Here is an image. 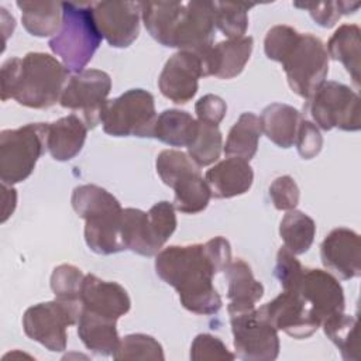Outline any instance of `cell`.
<instances>
[{
    "label": "cell",
    "instance_id": "obj_40",
    "mask_svg": "<svg viewBox=\"0 0 361 361\" xmlns=\"http://www.w3.org/2000/svg\"><path fill=\"white\" fill-rule=\"evenodd\" d=\"M303 267L296 259L295 254L290 252L288 248L281 247L276 254V264L274 274L276 279L279 281L283 290L293 292L299 283V279L302 276Z\"/></svg>",
    "mask_w": 361,
    "mask_h": 361
},
{
    "label": "cell",
    "instance_id": "obj_38",
    "mask_svg": "<svg viewBox=\"0 0 361 361\" xmlns=\"http://www.w3.org/2000/svg\"><path fill=\"white\" fill-rule=\"evenodd\" d=\"M293 6L307 10L313 21L324 28L333 27L341 16L353 14L360 8V3L354 1H295Z\"/></svg>",
    "mask_w": 361,
    "mask_h": 361
},
{
    "label": "cell",
    "instance_id": "obj_28",
    "mask_svg": "<svg viewBox=\"0 0 361 361\" xmlns=\"http://www.w3.org/2000/svg\"><path fill=\"white\" fill-rule=\"evenodd\" d=\"M24 28L35 37L56 35L62 24L59 1H17Z\"/></svg>",
    "mask_w": 361,
    "mask_h": 361
},
{
    "label": "cell",
    "instance_id": "obj_12",
    "mask_svg": "<svg viewBox=\"0 0 361 361\" xmlns=\"http://www.w3.org/2000/svg\"><path fill=\"white\" fill-rule=\"evenodd\" d=\"M111 90V78L104 71L85 69L75 73L66 83L59 103L65 109L79 111L87 128L102 121V113Z\"/></svg>",
    "mask_w": 361,
    "mask_h": 361
},
{
    "label": "cell",
    "instance_id": "obj_30",
    "mask_svg": "<svg viewBox=\"0 0 361 361\" xmlns=\"http://www.w3.org/2000/svg\"><path fill=\"white\" fill-rule=\"evenodd\" d=\"M197 131V120L188 111L178 109L164 110L155 123L154 138L171 147H189Z\"/></svg>",
    "mask_w": 361,
    "mask_h": 361
},
{
    "label": "cell",
    "instance_id": "obj_31",
    "mask_svg": "<svg viewBox=\"0 0 361 361\" xmlns=\"http://www.w3.org/2000/svg\"><path fill=\"white\" fill-rule=\"evenodd\" d=\"M261 134L262 130L259 117L251 111L243 113L228 131L226 144L223 147L224 154L250 161L257 154Z\"/></svg>",
    "mask_w": 361,
    "mask_h": 361
},
{
    "label": "cell",
    "instance_id": "obj_14",
    "mask_svg": "<svg viewBox=\"0 0 361 361\" xmlns=\"http://www.w3.org/2000/svg\"><path fill=\"white\" fill-rule=\"evenodd\" d=\"M214 28L212 1H183L171 48L203 55L213 47Z\"/></svg>",
    "mask_w": 361,
    "mask_h": 361
},
{
    "label": "cell",
    "instance_id": "obj_39",
    "mask_svg": "<svg viewBox=\"0 0 361 361\" xmlns=\"http://www.w3.org/2000/svg\"><path fill=\"white\" fill-rule=\"evenodd\" d=\"M234 358L235 354L230 353L220 338L207 333L197 334L190 345V360L195 361H230Z\"/></svg>",
    "mask_w": 361,
    "mask_h": 361
},
{
    "label": "cell",
    "instance_id": "obj_13",
    "mask_svg": "<svg viewBox=\"0 0 361 361\" xmlns=\"http://www.w3.org/2000/svg\"><path fill=\"white\" fill-rule=\"evenodd\" d=\"M259 312L276 329L293 338H307L322 326L312 307L296 293L283 290L259 307Z\"/></svg>",
    "mask_w": 361,
    "mask_h": 361
},
{
    "label": "cell",
    "instance_id": "obj_17",
    "mask_svg": "<svg viewBox=\"0 0 361 361\" xmlns=\"http://www.w3.org/2000/svg\"><path fill=\"white\" fill-rule=\"evenodd\" d=\"M296 292L323 322L344 312V290L340 282L329 272L317 268H303Z\"/></svg>",
    "mask_w": 361,
    "mask_h": 361
},
{
    "label": "cell",
    "instance_id": "obj_29",
    "mask_svg": "<svg viewBox=\"0 0 361 361\" xmlns=\"http://www.w3.org/2000/svg\"><path fill=\"white\" fill-rule=\"evenodd\" d=\"M327 55L340 61L350 73L355 87H360V28L355 24H343L327 42Z\"/></svg>",
    "mask_w": 361,
    "mask_h": 361
},
{
    "label": "cell",
    "instance_id": "obj_22",
    "mask_svg": "<svg viewBox=\"0 0 361 361\" xmlns=\"http://www.w3.org/2000/svg\"><path fill=\"white\" fill-rule=\"evenodd\" d=\"M121 238L126 250L144 257L157 255L165 244L148 212L145 213L134 207L123 209Z\"/></svg>",
    "mask_w": 361,
    "mask_h": 361
},
{
    "label": "cell",
    "instance_id": "obj_4",
    "mask_svg": "<svg viewBox=\"0 0 361 361\" xmlns=\"http://www.w3.org/2000/svg\"><path fill=\"white\" fill-rule=\"evenodd\" d=\"M71 203L76 214L85 220V241L102 255L126 250L121 238V213L118 200L97 185H80L72 192Z\"/></svg>",
    "mask_w": 361,
    "mask_h": 361
},
{
    "label": "cell",
    "instance_id": "obj_18",
    "mask_svg": "<svg viewBox=\"0 0 361 361\" xmlns=\"http://www.w3.org/2000/svg\"><path fill=\"white\" fill-rule=\"evenodd\" d=\"M323 265L340 279H353L361 274L360 235L345 227L331 230L320 245Z\"/></svg>",
    "mask_w": 361,
    "mask_h": 361
},
{
    "label": "cell",
    "instance_id": "obj_15",
    "mask_svg": "<svg viewBox=\"0 0 361 361\" xmlns=\"http://www.w3.org/2000/svg\"><path fill=\"white\" fill-rule=\"evenodd\" d=\"M96 25L114 48L130 47L140 34V1H97L92 3Z\"/></svg>",
    "mask_w": 361,
    "mask_h": 361
},
{
    "label": "cell",
    "instance_id": "obj_26",
    "mask_svg": "<svg viewBox=\"0 0 361 361\" xmlns=\"http://www.w3.org/2000/svg\"><path fill=\"white\" fill-rule=\"evenodd\" d=\"M300 120V113L285 103L267 106L259 117L262 133L281 148H289L295 144Z\"/></svg>",
    "mask_w": 361,
    "mask_h": 361
},
{
    "label": "cell",
    "instance_id": "obj_33",
    "mask_svg": "<svg viewBox=\"0 0 361 361\" xmlns=\"http://www.w3.org/2000/svg\"><path fill=\"white\" fill-rule=\"evenodd\" d=\"M324 334L336 344L340 354L347 361H358V323L357 319L341 313H336L322 322Z\"/></svg>",
    "mask_w": 361,
    "mask_h": 361
},
{
    "label": "cell",
    "instance_id": "obj_20",
    "mask_svg": "<svg viewBox=\"0 0 361 361\" xmlns=\"http://www.w3.org/2000/svg\"><path fill=\"white\" fill-rule=\"evenodd\" d=\"M80 303L82 309L114 320H118L131 307L130 296L120 283L103 281L93 274L85 275Z\"/></svg>",
    "mask_w": 361,
    "mask_h": 361
},
{
    "label": "cell",
    "instance_id": "obj_36",
    "mask_svg": "<svg viewBox=\"0 0 361 361\" xmlns=\"http://www.w3.org/2000/svg\"><path fill=\"white\" fill-rule=\"evenodd\" d=\"M85 274L75 265H58L51 275V289L55 299L68 305L82 306L80 295Z\"/></svg>",
    "mask_w": 361,
    "mask_h": 361
},
{
    "label": "cell",
    "instance_id": "obj_3",
    "mask_svg": "<svg viewBox=\"0 0 361 361\" xmlns=\"http://www.w3.org/2000/svg\"><path fill=\"white\" fill-rule=\"evenodd\" d=\"M69 71L45 52H28L1 65V100L14 99L30 109H48L59 102Z\"/></svg>",
    "mask_w": 361,
    "mask_h": 361
},
{
    "label": "cell",
    "instance_id": "obj_2",
    "mask_svg": "<svg viewBox=\"0 0 361 361\" xmlns=\"http://www.w3.org/2000/svg\"><path fill=\"white\" fill-rule=\"evenodd\" d=\"M264 51L269 59L282 63L292 92L303 99L326 80L329 55L322 39L312 34H300L285 24L274 25L265 35Z\"/></svg>",
    "mask_w": 361,
    "mask_h": 361
},
{
    "label": "cell",
    "instance_id": "obj_10",
    "mask_svg": "<svg viewBox=\"0 0 361 361\" xmlns=\"http://www.w3.org/2000/svg\"><path fill=\"white\" fill-rule=\"evenodd\" d=\"M82 306L51 300L28 307L23 316L27 337L42 344L47 350L61 353L66 348V329L78 324Z\"/></svg>",
    "mask_w": 361,
    "mask_h": 361
},
{
    "label": "cell",
    "instance_id": "obj_8",
    "mask_svg": "<svg viewBox=\"0 0 361 361\" xmlns=\"http://www.w3.org/2000/svg\"><path fill=\"white\" fill-rule=\"evenodd\" d=\"M100 123L104 133L113 137H154L157 123L154 96L144 89H130L107 100Z\"/></svg>",
    "mask_w": 361,
    "mask_h": 361
},
{
    "label": "cell",
    "instance_id": "obj_7",
    "mask_svg": "<svg viewBox=\"0 0 361 361\" xmlns=\"http://www.w3.org/2000/svg\"><path fill=\"white\" fill-rule=\"evenodd\" d=\"M48 123H30L0 133V180L14 185L25 180L47 149Z\"/></svg>",
    "mask_w": 361,
    "mask_h": 361
},
{
    "label": "cell",
    "instance_id": "obj_27",
    "mask_svg": "<svg viewBox=\"0 0 361 361\" xmlns=\"http://www.w3.org/2000/svg\"><path fill=\"white\" fill-rule=\"evenodd\" d=\"M141 18L149 35L164 47L171 48L183 1H140Z\"/></svg>",
    "mask_w": 361,
    "mask_h": 361
},
{
    "label": "cell",
    "instance_id": "obj_24",
    "mask_svg": "<svg viewBox=\"0 0 361 361\" xmlns=\"http://www.w3.org/2000/svg\"><path fill=\"white\" fill-rule=\"evenodd\" d=\"M87 127L76 114H69L48 123L47 149L56 161H69L83 148Z\"/></svg>",
    "mask_w": 361,
    "mask_h": 361
},
{
    "label": "cell",
    "instance_id": "obj_11",
    "mask_svg": "<svg viewBox=\"0 0 361 361\" xmlns=\"http://www.w3.org/2000/svg\"><path fill=\"white\" fill-rule=\"evenodd\" d=\"M235 355L247 361H272L279 354L278 330L259 309L230 314Z\"/></svg>",
    "mask_w": 361,
    "mask_h": 361
},
{
    "label": "cell",
    "instance_id": "obj_5",
    "mask_svg": "<svg viewBox=\"0 0 361 361\" xmlns=\"http://www.w3.org/2000/svg\"><path fill=\"white\" fill-rule=\"evenodd\" d=\"M92 3H62V24L48 45L69 72L85 71L102 42Z\"/></svg>",
    "mask_w": 361,
    "mask_h": 361
},
{
    "label": "cell",
    "instance_id": "obj_42",
    "mask_svg": "<svg viewBox=\"0 0 361 361\" xmlns=\"http://www.w3.org/2000/svg\"><path fill=\"white\" fill-rule=\"evenodd\" d=\"M295 144L299 155L303 159H310L320 152L323 147V137L316 124H313L310 120H300Z\"/></svg>",
    "mask_w": 361,
    "mask_h": 361
},
{
    "label": "cell",
    "instance_id": "obj_35",
    "mask_svg": "<svg viewBox=\"0 0 361 361\" xmlns=\"http://www.w3.org/2000/svg\"><path fill=\"white\" fill-rule=\"evenodd\" d=\"M214 27L219 28L228 39L244 37L248 27V10L255 4L212 1Z\"/></svg>",
    "mask_w": 361,
    "mask_h": 361
},
{
    "label": "cell",
    "instance_id": "obj_37",
    "mask_svg": "<svg viewBox=\"0 0 361 361\" xmlns=\"http://www.w3.org/2000/svg\"><path fill=\"white\" fill-rule=\"evenodd\" d=\"M114 360H164L162 345L151 336L135 333L120 338Z\"/></svg>",
    "mask_w": 361,
    "mask_h": 361
},
{
    "label": "cell",
    "instance_id": "obj_41",
    "mask_svg": "<svg viewBox=\"0 0 361 361\" xmlns=\"http://www.w3.org/2000/svg\"><path fill=\"white\" fill-rule=\"evenodd\" d=\"M271 200L278 210H293L299 203V188L289 175L278 176L269 186Z\"/></svg>",
    "mask_w": 361,
    "mask_h": 361
},
{
    "label": "cell",
    "instance_id": "obj_23",
    "mask_svg": "<svg viewBox=\"0 0 361 361\" xmlns=\"http://www.w3.org/2000/svg\"><path fill=\"white\" fill-rule=\"evenodd\" d=\"M224 274L228 282V314L254 309L255 303L264 295V286L254 278L251 267L244 259L237 258L228 262V265L224 269Z\"/></svg>",
    "mask_w": 361,
    "mask_h": 361
},
{
    "label": "cell",
    "instance_id": "obj_21",
    "mask_svg": "<svg viewBox=\"0 0 361 361\" xmlns=\"http://www.w3.org/2000/svg\"><path fill=\"white\" fill-rule=\"evenodd\" d=\"M204 180L217 199H230L244 195L252 185L254 172L248 161L228 157L206 171Z\"/></svg>",
    "mask_w": 361,
    "mask_h": 361
},
{
    "label": "cell",
    "instance_id": "obj_34",
    "mask_svg": "<svg viewBox=\"0 0 361 361\" xmlns=\"http://www.w3.org/2000/svg\"><path fill=\"white\" fill-rule=\"evenodd\" d=\"M223 149V137L219 130V126L199 121L197 120V131L188 147V155L190 159L200 168L209 166L214 164L221 154Z\"/></svg>",
    "mask_w": 361,
    "mask_h": 361
},
{
    "label": "cell",
    "instance_id": "obj_9",
    "mask_svg": "<svg viewBox=\"0 0 361 361\" xmlns=\"http://www.w3.org/2000/svg\"><path fill=\"white\" fill-rule=\"evenodd\" d=\"M306 100L303 111L316 127L324 131L331 128L358 131L361 128L360 97L348 86L324 80Z\"/></svg>",
    "mask_w": 361,
    "mask_h": 361
},
{
    "label": "cell",
    "instance_id": "obj_16",
    "mask_svg": "<svg viewBox=\"0 0 361 361\" xmlns=\"http://www.w3.org/2000/svg\"><path fill=\"white\" fill-rule=\"evenodd\" d=\"M203 76L202 59L197 54L178 51L166 62L158 78L161 93L176 104H185L196 94Z\"/></svg>",
    "mask_w": 361,
    "mask_h": 361
},
{
    "label": "cell",
    "instance_id": "obj_1",
    "mask_svg": "<svg viewBox=\"0 0 361 361\" xmlns=\"http://www.w3.org/2000/svg\"><path fill=\"white\" fill-rule=\"evenodd\" d=\"M230 261V243L219 235L204 244L171 245L161 250L155 258V271L179 293L186 310L209 316L216 314L223 305L213 276L224 271Z\"/></svg>",
    "mask_w": 361,
    "mask_h": 361
},
{
    "label": "cell",
    "instance_id": "obj_43",
    "mask_svg": "<svg viewBox=\"0 0 361 361\" xmlns=\"http://www.w3.org/2000/svg\"><path fill=\"white\" fill-rule=\"evenodd\" d=\"M195 113L199 121L219 126L227 113V104L220 96L204 94L196 102Z\"/></svg>",
    "mask_w": 361,
    "mask_h": 361
},
{
    "label": "cell",
    "instance_id": "obj_32",
    "mask_svg": "<svg viewBox=\"0 0 361 361\" xmlns=\"http://www.w3.org/2000/svg\"><path fill=\"white\" fill-rule=\"evenodd\" d=\"M316 224L310 216L300 210H289L279 224L283 247L295 255L305 254L313 244Z\"/></svg>",
    "mask_w": 361,
    "mask_h": 361
},
{
    "label": "cell",
    "instance_id": "obj_6",
    "mask_svg": "<svg viewBox=\"0 0 361 361\" xmlns=\"http://www.w3.org/2000/svg\"><path fill=\"white\" fill-rule=\"evenodd\" d=\"M155 166L161 180L175 192V210L196 214L207 207L212 192L200 175L199 166L188 154L176 149H164L157 157Z\"/></svg>",
    "mask_w": 361,
    "mask_h": 361
},
{
    "label": "cell",
    "instance_id": "obj_19",
    "mask_svg": "<svg viewBox=\"0 0 361 361\" xmlns=\"http://www.w3.org/2000/svg\"><path fill=\"white\" fill-rule=\"evenodd\" d=\"M254 47L250 35L226 39L213 45L206 54L199 55L203 66V76L231 79L238 76L247 65Z\"/></svg>",
    "mask_w": 361,
    "mask_h": 361
},
{
    "label": "cell",
    "instance_id": "obj_25",
    "mask_svg": "<svg viewBox=\"0 0 361 361\" xmlns=\"http://www.w3.org/2000/svg\"><path fill=\"white\" fill-rule=\"evenodd\" d=\"M117 320L80 309L78 320V336L85 347L99 355H113L120 337L116 327Z\"/></svg>",
    "mask_w": 361,
    "mask_h": 361
}]
</instances>
